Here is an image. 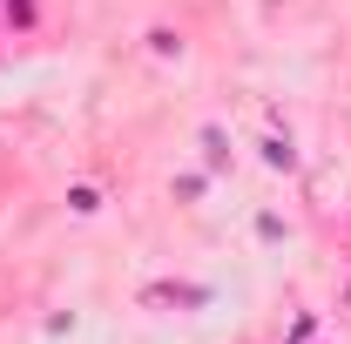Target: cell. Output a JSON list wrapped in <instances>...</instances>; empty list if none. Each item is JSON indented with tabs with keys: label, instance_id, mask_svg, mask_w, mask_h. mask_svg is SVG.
<instances>
[{
	"label": "cell",
	"instance_id": "cell-1",
	"mask_svg": "<svg viewBox=\"0 0 351 344\" xmlns=\"http://www.w3.org/2000/svg\"><path fill=\"white\" fill-rule=\"evenodd\" d=\"M263 162H270V169H291V162H298V149H291L284 135H270V142H263Z\"/></svg>",
	"mask_w": 351,
	"mask_h": 344
},
{
	"label": "cell",
	"instance_id": "cell-2",
	"mask_svg": "<svg viewBox=\"0 0 351 344\" xmlns=\"http://www.w3.org/2000/svg\"><path fill=\"white\" fill-rule=\"evenodd\" d=\"M68 203H75L82 216H95V210H101V196H95V189H68Z\"/></svg>",
	"mask_w": 351,
	"mask_h": 344
}]
</instances>
